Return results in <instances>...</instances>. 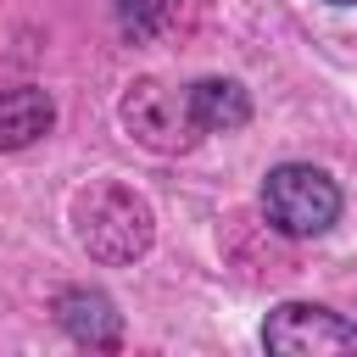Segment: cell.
<instances>
[{
    "label": "cell",
    "instance_id": "6da1fadb",
    "mask_svg": "<svg viewBox=\"0 0 357 357\" xmlns=\"http://www.w3.org/2000/svg\"><path fill=\"white\" fill-rule=\"evenodd\" d=\"M73 223H78V245L112 268L145 257L151 245V206L123 184H89L73 201Z\"/></svg>",
    "mask_w": 357,
    "mask_h": 357
},
{
    "label": "cell",
    "instance_id": "7a4b0ae2",
    "mask_svg": "<svg viewBox=\"0 0 357 357\" xmlns=\"http://www.w3.org/2000/svg\"><path fill=\"white\" fill-rule=\"evenodd\" d=\"M262 212H268V223L279 234L307 240V234H324L340 218V190L312 162H279L268 173V184H262Z\"/></svg>",
    "mask_w": 357,
    "mask_h": 357
},
{
    "label": "cell",
    "instance_id": "3957f363",
    "mask_svg": "<svg viewBox=\"0 0 357 357\" xmlns=\"http://www.w3.org/2000/svg\"><path fill=\"white\" fill-rule=\"evenodd\" d=\"M123 128H128L139 145L162 151V156L190 151V145L201 139V123H195V112H190V89H173V84H162V78L128 84V95H123Z\"/></svg>",
    "mask_w": 357,
    "mask_h": 357
},
{
    "label": "cell",
    "instance_id": "277c9868",
    "mask_svg": "<svg viewBox=\"0 0 357 357\" xmlns=\"http://www.w3.org/2000/svg\"><path fill=\"white\" fill-rule=\"evenodd\" d=\"M262 346L279 357H357V324H346L329 307L284 301L262 324Z\"/></svg>",
    "mask_w": 357,
    "mask_h": 357
},
{
    "label": "cell",
    "instance_id": "5b68a950",
    "mask_svg": "<svg viewBox=\"0 0 357 357\" xmlns=\"http://www.w3.org/2000/svg\"><path fill=\"white\" fill-rule=\"evenodd\" d=\"M56 324L89 351H117V340H123V318H117L112 296L89 290V284H73L56 296Z\"/></svg>",
    "mask_w": 357,
    "mask_h": 357
},
{
    "label": "cell",
    "instance_id": "8992f818",
    "mask_svg": "<svg viewBox=\"0 0 357 357\" xmlns=\"http://www.w3.org/2000/svg\"><path fill=\"white\" fill-rule=\"evenodd\" d=\"M190 112H195L201 134H234L251 117V95L234 78H201V84H190Z\"/></svg>",
    "mask_w": 357,
    "mask_h": 357
},
{
    "label": "cell",
    "instance_id": "52a82bcc",
    "mask_svg": "<svg viewBox=\"0 0 357 357\" xmlns=\"http://www.w3.org/2000/svg\"><path fill=\"white\" fill-rule=\"evenodd\" d=\"M50 123H56V100L45 95V89H11V95H0V151H22V145H33L39 134H50Z\"/></svg>",
    "mask_w": 357,
    "mask_h": 357
},
{
    "label": "cell",
    "instance_id": "ba28073f",
    "mask_svg": "<svg viewBox=\"0 0 357 357\" xmlns=\"http://www.w3.org/2000/svg\"><path fill=\"white\" fill-rule=\"evenodd\" d=\"M167 6H173V0H117V22H123V33L145 39V33L167 17Z\"/></svg>",
    "mask_w": 357,
    "mask_h": 357
},
{
    "label": "cell",
    "instance_id": "9c48e42d",
    "mask_svg": "<svg viewBox=\"0 0 357 357\" xmlns=\"http://www.w3.org/2000/svg\"><path fill=\"white\" fill-rule=\"evenodd\" d=\"M335 6H351V0H335Z\"/></svg>",
    "mask_w": 357,
    "mask_h": 357
}]
</instances>
